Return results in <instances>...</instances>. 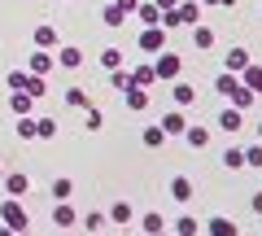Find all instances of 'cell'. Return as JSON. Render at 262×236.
<instances>
[{"mask_svg": "<svg viewBox=\"0 0 262 236\" xmlns=\"http://www.w3.org/2000/svg\"><path fill=\"white\" fill-rule=\"evenodd\" d=\"M179 70H184V57L175 53V48H162V53H153V75H158V83H170V79H179Z\"/></svg>", "mask_w": 262, "mask_h": 236, "instance_id": "6da1fadb", "label": "cell"}, {"mask_svg": "<svg viewBox=\"0 0 262 236\" xmlns=\"http://www.w3.org/2000/svg\"><path fill=\"white\" fill-rule=\"evenodd\" d=\"M0 219H5V232H31V214L22 206V197L0 201Z\"/></svg>", "mask_w": 262, "mask_h": 236, "instance_id": "7a4b0ae2", "label": "cell"}, {"mask_svg": "<svg viewBox=\"0 0 262 236\" xmlns=\"http://www.w3.org/2000/svg\"><path fill=\"white\" fill-rule=\"evenodd\" d=\"M136 44H140L144 57L162 53V48H166V27H144V31H136Z\"/></svg>", "mask_w": 262, "mask_h": 236, "instance_id": "3957f363", "label": "cell"}, {"mask_svg": "<svg viewBox=\"0 0 262 236\" xmlns=\"http://www.w3.org/2000/svg\"><path fill=\"white\" fill-rule=\"evenodd\" d=\"M219 132H227V136H241V132H245V110H236V105L219 110Z\"/></svg>", "mask_w": 262, "mask_h": 236, "instance_id": "277c9868", "label": "cell"}, {"mask_svg": "<svg viewBox=\"0 0 262 236\" xmlns=\"http://www.w3.org/2000/svg\"><path fill=\"white\" fill-rule=\"evenodd\" d=\"M105 214H110V227H131L136 223V206H131V201H114Z\"/></svg>", "mask_w": 262, "mask_h": 236, "instance_id": "5b68a950", "label": "cell"}, {"mask_svg": "<svg viewBox=\"0 0 262 236\" xmlns=\"http://www.w3.org/2000/svg\"><path fill=\"white\" fill-rule=\"evenodd\" d=\"M53 61H57L61 70H79V66H83V48H79V44H61Z\"/></svg>", "mask_w": 262, "mask_h": 236, "instance_id": "8992f818", "label": "cell"}, {"mask_svg": "<svg viewBox=\"0 0 262 236\" xmlns=\"http://www.w3.org/2000/svg\"><path fill=\"white\" fill-rule=\"evenodd\" d=\"M170 197H175V206H188V201H192V180H188L184 170L170 175Z\"/></svg>", "mask_w": 262, "mask_h": 236, "instance_id": "52a82bcc", "label": "cell"}, {"mask_svg": "<svg viewBox=\"0 0 262 236\" xmlns=\"http://www.w3.org/2000/svg\"><path fill=\"white\" fill-rule=\"evenodd\" d=\"M162 132H166V136H184V127H188V118H184V110H179V105H170V110L166 114H162Z\"/></svg>", "mask_w": 262, "mask_h": 236, "instance_id": "ba28073f", "label": "cell"}, {"mask_svg": "<svg viewBox=\"0 0 262 236\" xmlns=\"http://www.w3.org/2000/svg\"><path fill=\"white\" fill-rule=\"evenodd\" d=\"M253 57H249V48L245 44H236V48H227V57H223V70H232V75H241L245 66H249Z\"/></svg>", "mask_w": 262, "mask_h": 236, "instance_id": "9c48e42d", "label": "cell"}, {"mask_svg": "<svg viewBox=\"0 0 262 236\" xmlns=\"http://www.w3.org/2000/svg\"><path fill=\"white\" fill-rule=\"evenodd\" d=\"M5 192H9V197H27V192H31V175H22V170H5Z\"/></svg>", "mask_w": 262, "mask_h": 236, "instance_id": "30bf717a", "label": "cell"}, {"mask_svg": "<svg viewBox=\"0 0 262 236\" xmlns=\"http://www.w3.org/2000/svg\"><path fill=\"white\" fill-rule=\"evenodd\" d=\"M188 31H192V48H196V53H210V48H214V27H206V22H196V27H188Z\"/></svg>", "mask_w": 262, "mask_h": 236, "instance_id": "8fae6325", "label": "cell"}, {"mask_svg": "<svg viewBox=\"0 0 262 236\" xmlns=\"http://www.w3.org/2000/svg\"><path fill=\"white\" fill-rule=\"evenodd\" d=\"M122 105H127V110H136V114L149 110V88H136V83L122 88Z\"/></svg>", "mask_w": 262, "mask_h": 236, "instance_id": "7c38bea8", "label": "cell"}, {"mask_svg": "<svg viewBox=\"0 0 262 236\" xmlns=\"http://www.w3.org/2000/svg\"><path fill=\"white\" fill-rule=\"evenodd\" d=\"M57 70V61H53V53H48V48H35V53H31V75H53Z\"/></svg>", "mask_w": 262, "mask_h": 236, "instance_id": "4fadbf2b", "label": "cell"}, {"mask_svg": "<svg viewBox=\"0 0 262 236\" xmlns=\"http://www.w3.org/2000/svg\"><path fill=\"white\" fill-rule=\"evenodd\" d=\"M184 140H188V149H206V144H210V127L206 123H188L184 127Z\"/></svg>", "mask_w": 262, "mask_h": 236, "instance_id": "5bb4252c", "label": "cell"}, {"mask_svg": "<svg viewBox=\"0 0 262 236\" xmlns=\"http://www.w3.org/2000/svg\"><path fill=\"white\" fill-rule=\"evenodd\" d=\"M170 101L184 110V105H192V101H196V88H192V83H184V79H170Z\"/></svg>", "mask_w": 262, "mask_h": 236, "instance_id": "9a60e30c", "label": "cell"}, {"mask_svg": "<svg viewBox=\"0 0 262 236\" xmlns=\"http://www.w3.org/2000/svg\"><path fill=\"white\" fill-rule=\"evenodd\" d=\"M75 223H79L75 206H70V201H57V206H53V227H61V232H66V227H75Z\"/></svg>", "mask_w": 262, "mask_h": 236, "instance_id": "2e32d148", "label": "cell"}, {"mask_svg": "<svg viewBox=\"0 0 262 236\" xmlns=\"http://www.w3.org/2000/svg\"><path fill=\"white\" fill-rule=\"evenodd\" d=\"M131 18H140L144 27H162V9H158V5H153V0H140V5H136V13H131Z\"/></svg>", "mask_w": 262, "mask_h": 236, "instance_id": "e0dca14e", "label": "cell"}, {"mask_svg": "<svg viewBox=\"0 0 262 236\" xmlns=\"http://www.w3.org/2000/svg\"><path fill=\"white\" fill-rule=\"evenodd\" d=\"M9 110H13V118H18V114H35V96L31 92H9Z\"/></svg>", "mask_w": 262, "mask_h": 236, "instance_id": "ac0fdd59", "label": "cell"}, {"mask_svg": "<svg viewBox=\"0 0 262 236\" xmlns=\"http://www.w3.org/2000/svg\"><path fill=\"white\" fill-rule=\"evenodd\" d=\"M166 219H162L158 214V210H149V214H140V232H149V236H162V232H166Z\"/></svg>", "mask_w": 262, "mask_h": 236, "instance_id": "d6986e66", "label": "cell"}, {"mask_svg": "<svg viewBox=\"0 0 262 236\" xmlns=\"http://www.w3.org/2000/svg\"><path fill=\"white\" fill-rule=\"evenodd\" d=\"M241 83H245V88H249V92H253V96H262V66H253V61H249V66H245V70H241Z\"/></svg>", "mask_w": 262, "mask_h": 236, "instance_id": "ffe728a7", "label": "cell"}, {"mask_svg": "<svg viewBox=\"0 0 262 236\" xmlns=\"http://www.w3.org/2000/svg\"><path fill=\"white\" fill-rule=\"evenodd\" d=\"M48 192H53V201H70V197H75V184H70V175H57V180L48 184Z\"/></svg>", "mask_w": 262, "mask_h": 236, "instance_id": "44dd1931", "label": "cell"}, {"mask_svg": "<svg viewBox=\"0 0 262 236\" xmlns=\"http://www.w3.org/2000/svg\"><path fill=\"white\" fill-rule=\"evenodd\" d=\"M227 105H236V110H253V105H258V96H253L245 83H236V92L227 96Z\"/></svg>", "mask_w": 262, "mask_h": 236, "instance_id": "7402d4cb", "label": "cell"}, {"mask_svg": "<svg viewBox=\"0 0 262 236\" xmlns=\"http://www.w3.org/2000/svg\"><path fill=\"white\" fill-rule=\"evenodd\" d=\"M140 140H144V149H162V144H166V140H170V136H166V132H162V127H158V123H153V127H144V132H140Z\"/></svg>", "mask_w": 262, "mask_h": 236, "instance_id": "603a6c76", "label": "cell"}, {"mask_svg": "<svg viewBox=\"0 0 262 236\" xmlns=\"http://www.w3.org/2000/svg\"><path fill=\"white\" fill-rule=\"evenodd\" d=\"M131 83H136V88H153V83H158L153 61H149V66H131Z\"/></svg>", "mask_w": 262, "mask_h": 236, "instance_id": "cb8c5ba5", "label": "cell"}, {"mask_svg": "<svg viewBox=\"0 0 262 236\" xmlns=\"http://www.w3.org/2000/svg\"><path fill=\"white\" fill-rule=\"evenodd\" d=\"M201 232H210V236H236V223H232V219H210V223H201Z\"/></svg>", "mask_w": 262, "mask_h": 236, "instance_id": "d4e9b609", "label": "cell"}, {"mask_svg": "<svg viewBox=\"0 0 262 236\" xmlns=\"http://www.w3.org/2000/svg\"><path fill=\"white\" fill-rule=\"evenodd\" d=\"M66 105H70V110H88V105H92V96L83 92V88H66V96H61Z\"/></svg>", "mask_w": 262, "mask_h": 236, "instance_id": "484cf974", "label": "cell"}, {"mask_svg": "<svg viewBox=\"0 0 262 236\" xmlns=\"http://www.w3.org/2000/svg\"><path fill=\"white\" fill-rule=\"evenodd\" d=\"M53 136H57V118L39 114V118H35V140H53Z\"/></svg>", "mask_w": 262, "mask_h": 236, "instance_id": "4316f807", "label": "cell"}, {"mask_svg": "<svg viewBox=\"0 0 262 236\" xmlns=\"http://www.w3.org/2000/svg\"><path fill=\"white\" fill-rule=\"evenodd\" d=\"M236 83H241V75H232V70H223V75L214 79V92H219V96H232V92H236Z\"/></svg>", "mask_w": 262, "mask_h": 236, "instance_id": "83f0119b", "label": "cell"}, {"mask_svg": "<svg viewBox=\"0 0 262 236\" xmlns=\"http://www.w3.org/2000/svg\"><path fill=\"white\" fill-rule=\"evenodd\" d=\"M241 149H245V166H249V170H262V140L241 144Z\"/></svg>", "mask_w": 262, "mask_h": 236, "instance_id": "f1b7e54d", "label": "cell"}, {"mask_svg": "<svg viewBox=\"0 0 262 236\" xmlns=\"http://www.w3.org/2000/svg\"><path fill=\"white\" fill-rule=\"evenodd\" d=\"M22 92H31V96L39 101V96L48 92V79H44V75H31V70H27V83H22Z\"/></svg>", "mask_w": 262, "mask_h": 236, "instance_id": "f546056e", "label": "cell"}, {"mask_svg": "<svg viewBox=\"0 0 262 236\" xmlns=\"http://www.w3.org/2000/svg\"><path fill=\"white\" fill-rule=\"evenodd\" d=\"M35 48H57V27H35Z\"/></svg>", "mask_w": 262, "mask_h": 236, "instance_id": "4dcf8cb0", "label": "cell"}, {"mask_svg": "<svg viewBox=\"0 0 262 236\" xmlns=\"http://www.w3.org/2000/svg\"><path fill=\"white\" fill-rule=\"evenodd\" d=\"M101 22H105V27H122V22H127V13H122L118 5H114V0H110V5H105V9H101Z\"/></svg>", "mask_w": 262, "mask_h": 236, "instance_id": "1f68e13d", "label": "cell"}, {"mask_svg": "<svg viewBox=\"0 0 262 236\" xmlns=\"http://www.w3.org/2000/svg\"><path fill=\"white\" fill-rule=\"evenodd\" d=\"M105 227H110V214H105V210H92V214L83 219V232H105Z\"/></svg>", "mask_w": 262, "mask_h": 236, "instance_id": "d6a6232c", "label": "cell"}, {"mask_svg": "<svg viewBox=\"0 0 262 236\" xmlns=\"http://www.w3.org/2000/svg\"><path fill=\"white\" fill-rule=\"evenodd\" d=\"M223 166L227 170H245V149H241V144H232V149L223 153Z\"/></svg>", "mask_w": 262, "mask_h": 236, "instance_id": "836d02e7", "label": "cell"}, {"mask_svg": "<svg viewBox=\"0 0 262 236\" xmlns=\"http://www.w3.org/2000/svg\"><path fill=\"white\" fill-rule=\"evenodd\" d=\"M83 127H88V132H101V127H105V114L96 110V105H88V110H83Z\"/></svg>", "mask_w": 262, "mask_h": 236, "instance_id": "e575fe53", "label": "cell"}, {"mask_svg": "<svg viewBox=\"0 0 262 236\" xmlns=\"http://www.w3.org/2000/svg\"><path fill=\"white\" fill-rule=\"evenodd\" d=\"M101 66L105 70H118L122 66V48H101Z\"/></svg>", "mask_w": 262, "mask_h": 236, "instance_id": "d590c367", "label": "cell"}, {"mask_svg": "<svg viewBox=\"0 0 262 236\" xmlns=\"http://www.w3.org/2000/svg\"><path fill=\"white\" fill-rule=\"evenodd\" d=\"M175 232H179V236H196V232H201V223L188 219V214H179V219H175Z\"/></svg>", "mask_w": 262, "mask_h": 236, "instance_id": "8d00e7d4", "label": "cell"}, {"mask_svg": "<svg viewBox=\"0 0 262 236\" xmlns=\"http://www.w3.org/2000/svg\"><path fill=\"white\" fill-rule=\"evenodd\" d=\"M110 83H114V92H122V88H131V70H110Z\"/></svg>", "mask_w": 262, "mask_h": 236, "instance_id": "74e56055", "label": "cell"}, {"mask_svg": "<svg viewBox=\"0 0 262 236\" xmlns=\"http://www.w3.org/2000/svg\"><path fill=\"white\" fill-rule=\"evenodd\" d=\"M22 83H27V70H9V92H18Z\"/></svg>", "mask_w": 262, "mask_h": 236, "instance_id": "f35d334b", "label": "cell"}, {"mask_svg": "<svg viewBox=\"0 0 262 236\" xmlns=\"http://www.w3.org/2000/svg\"><path fill=\"white\" fill-rule=\"evenodd\" d=\"M114 5H118V9H122V13H127V18H131V13H136V5H140V0H114Z\"/></svg>", "mask_w": 262, "mask_h": 236, "instance_id": "ab89813d", "label": "cell"}, {"mask_svg": "<svg viewBox=\"0 0 262 236\" xmlns=\"http://www.w3.org/2000/svg\"><path fill=\"white\" fill-rule=\"evenodd\" d=\"M249 210H253V214H262V192H253V197H249Z\"/></svg>", "mask_w": 262, "mask_h": 236, "instance_id": "60d3db41", "label": "cell"}, {"mask_svg": "<svg viewBox=\"0 0 262 236\" xmlns=\"http://www.w3.org/2000/svg\"><path fill=\"white\" fill-rule=\"evenodd\" d=\"M201 5H214V9H232L236 0H201Z\"/></svg>", "mask_w": 262, "mask_h": 236, "instance_id": "b9f144b4", "label": "cell"}, {"mask_svg": "<svg viewBox=\"0 0 262 236\" xmlns=\"http://www.w3.org/2000/svg\"><path fill=\"white\" fill-rule=\"evenodd\" d=\"M153 5H158V9H175L179 0H153Z\"/></svg>", "mask_w": 262, "mask_h": 236, "instance_id": "7bdbcfd3", "label": "cell"}, {"mask_svg": "<svg viewBox=\"0 0 262 236\" xmlns=\"http://www.w3.org/2000/svg\"><path fill=\"white\" fill-rule=\"evenodd\" d=\"M253 140H262V123H258V127H253Z\"/></svg>", "mask_w": 262, "mask_h": 236, "instance_id": "ee69618b", "label": "cell"}, {"mask_svg": "<svg viewBox=\"0 0 262 236\" xmlns=\"http://www.w3.org/2000/svg\"><path fill=\"white\" fill-rule=\"evenodd\" d=\"M66 5H75V0H66Z\"/></svg>", "mask_w": 262, "mask_h": 236, "instance_id": "f6af8a7d", "label": "cell"}, {"mask_svg": "<svg viewBox=\"0 0 262 236\" xmlns=\"http://www.w3.org/2000/svg\"><path fill=\"white\" fill-rule=\"evenodd\" d=\"M0 170H5V162H0Z\"/></svg>", "mask_w": 262, "mask_h": 236, "instance_id": "bcb514c9", "label": "cell"}]
</instances>
